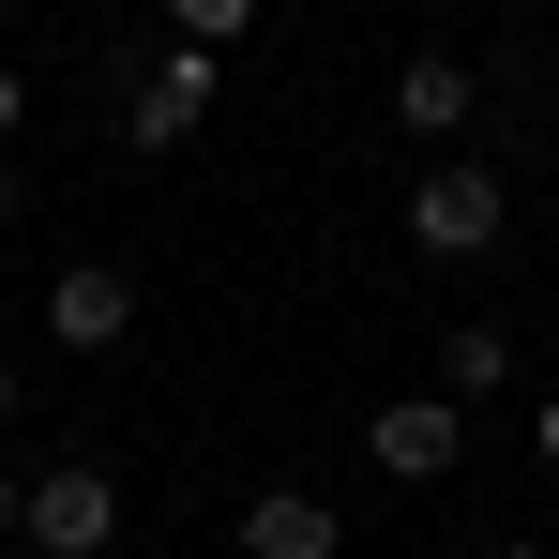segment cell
<instances>
[{"label": "cell", "mask_w": 559, "mask_h": 559, "mask_svg": "<svg viewBox=\"0 0 559 559\" xmlns=\"http://www.w3.org/2000/svg\"><path fill=\"white\" fill-rule=\"evenodd\" d=\"M242 31H258V0H167V46H212V61H227Z\"/></svg>", "instance_id": "obj_9"}, {"label": "cell", "mask_w": 559, "mask_h": 559, "mask_svg": "<svg viewBox=\"0 0 559 559\" xmlns=\"http://www.w3.org/2000/svg\"><path fill=\"white\" fill-rule=\"evenodd\" d=\"M212 92H227V61H212V46H152V61H136V92H121V136H136V152H182L197 121H212Z\"/></svg>", "instance_id": "obj_5"}, {"label": "cell", "mask_w": 559, "mask_h": 559, "mask_svg": "<svg viewBox=\"0 0 559 559\" xmlns=\"http://www.w3.org/2000/svg\"><path fill=\"white\" fill-rule=\"evenodd\" d=\"M121 333H136V273H121V258H76V273H46V348H61V364H106Z\"/></svg>", "instance_id": "obj_6"}, {"label": "cell", "mask_w": 559, "mask_h": 559, "mask_svg": "<svg viewBox=\"0 0 559 559\" xmlns=\"http://www.w3.org/2000/svg\"><path fill=\"white\" fill-rule=\"evenodd\" d=\"M439 393H514V333H499V318H454V333H439Z\"/></svg>", "instance_id": "obj_8"}, {"label": "cell", "mask_w": 559, "mask_h": 559, "mask_svg": "<svg viewBox=\"0 0 559 559\" xmlns=\"http://www.w3.org/2000/svg\"><path fill=\"white\" fill-rule=\"evenodd\" d=\"M15 530H31V484H15V468H0V545H15Z\"/></svg>", "instance_id": "obj_11"}, {"label": "cell", "mask_w": 559, "mask_h": 559, "mask_svg": "<svg viewBox=\"0 0 559 559\" xmlns=\"http://www.w3.org/2000/svg\"><path fill=\"white\" fill-rule=\"evenodd\" d=\"M468 121H484V61H454V46H408V61H393V136L439 167V152H468Z\"/></svg>", "instance_id": "obj_3"}, {"label": "cell", "mask_w": 559, "mask_h": 559, "mask_svg": "<svg viewBox=\"0 0 559 559\" xmlns=\"http://www.w3.org/2000/svg\"><path fill=\"white\" fill-rule=\"evenodd\" d=\"M364 468H378V484H454V468H468V408H454V393L364 408Z\"/></svg>", "instance_id": "obj_4"}, {"label": "cell", "mask_w": 559, "mask_h": 559, "mask_svg": "<svg viewBox=\"0 0 559 559\" xmlns=\"http://www.w3.org/2000/svg\"><path fill=\"white\" fill-rule=\"evenodd\" d=\"M499 559H545V545H499Z\"/></svg>", "instance_id": "obj_15"}, {"label": "cell", "mask_w": 559, "mask_h": 559, "mask_svg": "<svg viewBox=\"0 0 559 559\" xmlns=\"http://www.w3.org/2000/svg\"><path fill=\"white\" fill-rule=\"evenodd\" d=\"M15 408H31V378H15V364H0V424H15Z\"/></svg>", "instance_id": "obj_13"}, {"label": "cell", "mask_w": 559, "mask_h": 559, "mask_svg": "<svg viewBox=\"0 0 559 559\" xmlns=\"http://www.w3.org/2000/svg\"><path fill=\"white\" fill-rule=\"evenodd\" d=\"M15 121H31V76H15V61H0V152H15Z\"/></svg>", "instance_id": "obj_10"}, {"label": "cell", "mask_w": 559, "mask_h": 559, "mask_svg": "<svg viewBox=\"0 0 559 559\" xmlns=\"http://www.w3.org/2000/svg\"><path fill=\"white\" fill-rule=\"evenodd\" d=\"M530 454H545V468H559V393H545V408H530Z\"/></svg>", "instance_id": "obj_12"}, {"label": "cell", "mask_w": 559, "mask_h": 559, "mask_svg": "<svg viewBox=\"0 0 559 559\" xmlns=\"http://www.w3.org/2000/svg\"><path fill=\"white\" fill-rule=\"evenodd\" d=\"M31 559H106L121 545V468H92V454H46L31 468V530H15Z\"/></svg>", "instance_id": "obj_2"}, {"label": "cell", "mask_w": 559, "mask_h": 559, "mask_svg": "<svg viewBox=\"0 0 559 559\" xmlns=\"http://www.w3.org/2000/svg\"><path fill=\"white\" fill-rule=\"evenodd\" d=\"M0 227H15V152H0Z\"/></svg>", "instance_id": "obj_14"}, {"label": "cell", "mask_w": 559, "mask_h": 559, "mask_svg": "<svg viewBox=\"0 0 559 559\" xmlns=\"http://www.w3.org/2000/svg\"><path fill=\"white\" fill-rule=\"evenodd\" d=\"M499 227H514V182H499L484 152H439V167H408V258L468 273V258H499Z\"/></svg>", "instance_id": "obj_1"}, {"label": "cell", "mask_w": 559, "mask_h": 559, "mask_svg": "<svg viewBox=\"0 0 559 559\" xmlns=\"http://www.w3.org/2000/svg\"><path fill=\"white\" fill-rule=\"evenodd\" d=\"M227 545H242V559H348V514H333L318 484H258Z\"/></svg>", "instance_id": "obj_7"}]
</instances>
